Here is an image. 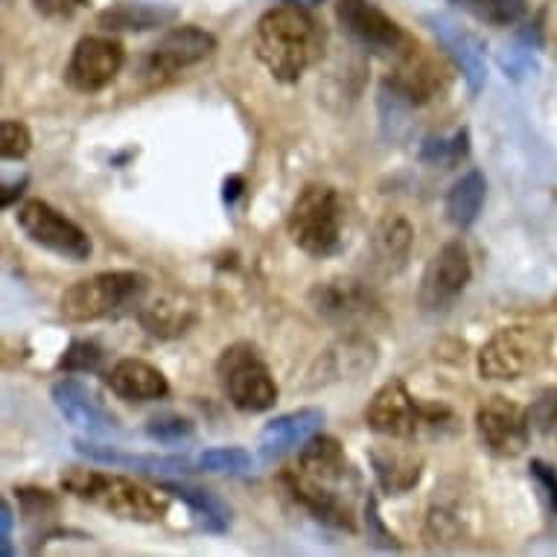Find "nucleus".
<instances>
[{"instance_id":"nucleus-29","label":"nucleus","mask_w":557,"mask_h":557,"mask_svg":"<svg viewBox=\"0 0 557 557\" xmlns=\"http://www.w3.org/2000/svg\"><path fill=\"white\" fill-rule=\"evenodd\" d=\"M458 10L473 15L475 21H484L491 27H513L525 18L529 3L525 0H453Z\"/></svg>"},{"instance_id":"nucleus-24","label":"nucleus","mask_w":557,"mask_h":557,"mask_svg":"<svg viewBox=\"0 0 557 557\" xmlns=\"http://www.w3.org/2000/svg\"><path fill=\"white\" fill-rule=\"evenodd\" d=\"M371 461H374L376 479H380V484H383L388 494L400 496L421 482L423 461L411 456V453H400V449H376V453H371Z\"/></svg>"},{"instance_id":"nucleus-20","label":"nucleus","mask_w":557,"mask_h":557,"mask_svg":"<svg viewBox=\"0 0 557 557\" xmlns=\"http://www.w3.org/2000/svg\"><path fill=\"white\" fill-rule=\"evenodd\" d=\"M106 383L120 400L128 403H149L164 400L170 394L166 376L156 366H149L144 359H120L117 366L111 368Z\"/></svg>"},{"instance_id":"nucleus-12","label":"nucleus","mask_w":557,"mask_h":557,"mask_svg":"<svg viewBox=\"0 0 557 557\" xmlns=\"http://www.w3.org/2000/svg\"><path fill=\"white\" fill-rule=\"evenodd\" d=\"M421 406L414 403L403 380H388L380 392L371 397L366 409L368 430L383 438L406 441L421 430Z\"/></svg>"},{"instance_id":"nucleus-2","label":"nucleus","mask_w":557,"mask_h":557,"mask_svg":"<svg viewBox=\"0 0 557 557\" xmlns=\"http://www.w3.org/2000/svg\"><path fill=\"white\" fill-rule=\"evenodd\" d=\"M64 494L76 496L83 503H91L102 511L114 513L120 520L132 522H158L170 511V503L156 491H149L135 479L114 473H100L91 467H67L59 479Z\"/></svg>"},{"instance_id":"nucleus-34","label":"nucleus","mask_w":557,"mask_h":557,"mask_svg":"<svg viewBox=\"0 0 557 557\" xmlns=\"http://www.w3.org/2000/svg\"><path fill=\"white\" fill-rule=\"evenodd\" d=\"M147 435L158 444H182L193 435V423L178 418V414H164V418H156L149 421Z\"/></svg>"},{"instance_id":"nucleus-33","label":"nucleus","mask_w":557,"mask_h":557,"mask_svg":"<svg viewBox=\"0 0 557 557\" xmlns=\"http://www.w3.org/2000/svg\"><path fill=\"white\" fill-rule=\"evenodd\" d=\"M100 362V345L85 342V338H76V342H71V347L64 350V357L59 359V368H62V371H76V374H88V371H97Z\"/></svg>"},{"instance_id":"nucleus-6","label":"nucleus","mask_w":557,"mask_h":557,"mask_svg":"<svg viewBox=\"0 0 557 557\" xmlns=\"http://www.w3.org/2000/svg\"><path fill=\"white\" fill-rule=\"evenodd\" d=\"M336 18L347 36L380 59L400 62L403 55H409L418 47L409 33L371 0H338Z\"/></svg>"},{"instance_id":"nucleus-16","label":"nucleus","mask_w":557,"mask_h":557,"mask_svg":"<svg viewBox=\"0 0 557 557\" xmlns=\"http://www.w3.org/2000/svg\"><path fill=\"white\" fill-rule=\"evenodd\" d=\"M426 24L432 27V33L438 36L441 47L447 50L449 59L458 64V71L470 85V94H479L484 88V79H487V64H484V47L482 41L467 33L461 24H456L447 15H430Z\"/></svg>"},{"instance_id":"nucleus-43","label":"nucleus","mask_w":557,"mask_h":557,"mask_svg":"<svg viewBox=\"0 0 557 557\" xmlns=\"http://www.w3.org/2000/svg\"><path fill=\"white\" fill-rule=\"evenodd\" d=\"M281 3H293V7H315V3H321V0H281Z\"/></svg>"},{"instance_id":"nucleus-28","label":"nucleus","mask_w":557,"mask_h":557,"mask_svg":"<svg viewBox=\"0 0 557 557\" xmlns=\"http://www.w3.org/2000/svg\"><path fill=\"white\" fill-rule=\"evenodd\" d=\"M371 246H374L376 263L397 272V269H403V263H406V257H409L411 225L403 220V216H388V220H383L376 225Z\"/></svg>"},{"instance_id":"nucleus-40","label":"nucleus","mask_w":557,"mask_h":557,"mask_svg":"<svg viewBox=\"0 0 557 557\" xmlns=\"http://www.w3.org/2000/svg\"><path fill=\"white\" fill-rule=\"evenodd\" d=\"M12 522H15V517H12V508L10 503H3L0 505V540H3V557H10L12 555Z\"/></svg>"},{"instance_id":"nucleus-41","label":"nucleus","mask_w":557,"mask_h":557,"mask_svg":"<svg viewBox=\"0 0 557 557\" xmlns=\"http://www.w3.org/2000/svg\"><path fill=\"white\" fill-rule=\"evenodd\" d=\"M243 187H246V182H243L239 175H228V178H225V184H222V199L228 201V205H234V201L239 199Z\"/></svg>"},{"instance_id":"nucleus-1","label":"nucleus","mask_w":557,"mask_h":557,"mask_svg":"<svg viewBox=\"0 0 557 557\" xmlns=\"http://www.w3.org/2000/svg\"><path fill=\"white\" fill-rule=\"evenodd\" d=\"M255 53L265 71L281 83H298L324 53L319 21L304 7H272L255 27Z\"/></svg>"},{"instance_id":"nucleus-42","label":"nucleus","mask_w":557,"mask_h":557,"mask_svg":"<svg viewBox=\"0 0 557 557\" xmlns=\"http://www.w3.org/2000/svg\"><path fill=\"white\" fill-rule=\"evenodd\" d=\"M27 187V178H21L18 184H3V199H0V205L3 208H12V199H15V193H21Z\"/></svg>"},{"instance_id":"nucleus-9","label":"nucleus","mask_w":557,"mask_h":557,"mask_svg":"<svg viewBox=\"0 0 557 557\" xmlns=\"http://www.w3.org/2000/svg\"><path fill=\"white\" fill-rule=\"evenodd\" d=\"M475 432L487 453L499 458H517L529 447V411L508 397H487L475 409Z\"/></svg>"},{"instance_id":"nucleus-32","label":"nucleus","mask_w":557,"mask_h":557,"mask_svg":"<svg viewBox=\"0 0 557 557\" xmlns=\"http://www.w3.org/2000/svg\"><path fill=\"white\" fill-rule=\"evenodd\" d=\"M33 149V135L21 120H0V156L7 161H21Z\"/></svg>"},{"instance_id":"nucleus-7","label":"nucleus","mask_w":557,"mask_h":557,"mask_svg":"<svg viewBox=\"0 0 557 557\" xmlns=\"http://www.w3.org/2000/svg\"><path fill=\"white\" fill-rule=\"evenodd\" d=\"M21 231L27 234L36 246L53 251V255L71 260V263H85L91 257V237L85 234L74 220H67L62 211L45 199L24 201L15 213Z\"/></svg>"},{"instance_id":"nucleus-17","label":"nucleus","mask_w":557,"mask_h":557,"mask_svg":"<svg viewBox=\"0 0 557 557\" xmlns=\"http://www.w3.org/2000/svg\"><path fill=\"white\" fill-rule=\"evenodd\" d=\"M284 484L289 496L295 503L304 505L307 511L315 517L324 525H333V529H345V531H357V522H354V513L347 505H342L333 487L330 484H321L310 475H304L301 470H286Z\"/></svg>"},{"instance_id":"nucleus-30","label":"nucleus","mask_w":557,"mask_h":557,"mask_svg":"<svg viewBox=\"0 0 557 557\" xmlns=\"http://www.w3.org/2000/svg\"><path fill=\"white\" fill-rule=\"evenodd\" d=\"M201 473H225V475H246L255 470V458L243 447H216L205 449L199 456Z\"/></svg>"},{"instance_id":"nucleus-5","label":"nucleus","mask_w":557,"mask_h":557,"mask_svg":"<svg viewBox=\"0 0 557 557\" xmlns=\"http://www.w3.org/2000/svg\"><path fill=\"white\" fill-rule=\"evenodd\" d=\"M216 371L234 409L257 414V411H269L277 403V383L251 345L225 347Z\"/></svg>"},{"instance_id":"nucleus-31","label":"nucleus","mask_w":557,"mask_h":557,"mask_svg":"<svg viewBox=\"0 0 557 557\" xmlns=\"http://www.w3.org/2000/svg\"><path fill=\"white\" fill-rule=\"evenodd\" d=\"M467 149H470V135H467V128H461L449 140H444V137H426L421 147V158L426 164L453 166L461 158H467Z\"/></svg>"},{"instance_id":"nucleus-18","label":"nucleus","mask_w":557,"mask_h":557,"mask_svg":"<svg viewBox=\"0 0 557 557\" xmlns=\"http://www.w3.org/2000/svg\"><path fill=\"white\" fill-rule=\"evenodd\" d=\"M55 409L62 411L67 423H74L76 430H85L88 435H114L117 423L100 403L94 400V394L76 380H59L53 385Z\"/></svg>"},{"instance_id":"nucleus-8","label":"nucleus","mask_w":557,"mask_h":557,"mask_svg":"<svg viewBox=\"0 0 557 557\" xmlns=\"http://www.w3.org/2000/svg\"><path fill=\"white\" fill-rule=\"evenodd\" d=\"M540 342L529 327H503L479 350V374L484 380H520L540 366Z\"/></svg>"},{"instance_id":"nucleus-14","label":"nucleus","mask_w":557,"mask_h":557,"mask_svg":"<svg viewBox=\"0 0 557 557\" xmlns=\"http://www.w3.org/2000/svg\"><path fill=\"white\" fill-rule=\"evenodd\" d=\"M310 304L321 319L345 324V327L371 319V312L376 310V301L366 286L359 281H345V277L315 286L310 293Z\"/></svg>"},{"instance_id":"nucleus-23","label":"nucleus","mask_w":557,"mask_h":557,"mask_svg":"<svg viewBox=\"0 0 557 557\" xmlns=\"http://www.w3.org/2000/svg\"><path fill=\"white\" fill-rule=\"evenodd\" d=\"M298 470L304 475H310L315 482L330 484V487H336L338 482H345L347 470V456L342 444L336 438H330V435H312L301 449V458H298Z\"/></svg>"},{"instance_id":"nucleus-27","label":"nucleus","mask_w":557,"mask_h":557,"mask_svg":"<svg viewBox=\"0 0 557 557\" xmlns=\"http://www.w3.org/2000/svg\"><path fill=\"white\" fill-rule=\"evenodd\" d=\"M140 324L158 338L184 336L196 324V312L184 307L178 298H158L156 304L140 310Z\"/></svg>"},{"instance_id":"nucleus-4","label":"nucleus","mask_w":557,"mask_h":557,"mask_svg":"<svg viewBox=\"0 0 557 557\" xmlns=\"http://www.w3.org/2000/svg\"><path fill=\"white\" fill-rule=\"evenodd\" d=\"M342 222H345V205L336 187L330 184H307L295 196L286 231L304 255L333 257L342 248Z\"/></svg>"},{"instance_id":"nucleus-15","label":"nucleus","mask_w":557,"mask_h":557,"mask_svg":"<svg viewBox=\"0 0 557 557\" xmlns=\"http://www.w3.org/2000/svg\"><path fill=\"white\" fill-rule=\"evenodd\" d=\"M385 85H388L400 100L414 106V102L435 100L441 91H447L449 74L444 64H438L435 59H430V55H421V50L414 47L409 55H403L400 62H397V74H394Z\"/></svg>"},{"instance_id":"nucleus-21","label":"nucleus","mask_w":557,"mask_h":557,"mask_svg":"<svg viewBox=\"0 0 557 557\" xmlns=\"http://www.w3.org/2000/svg\"><path fill=\"white\" fill-rule=\"evenodd\" d=\"M175 18H178L175 7L144 3V0H120L97 15V24L106 33H149V29L173 24Z\"/></svg>"},{"instance_id":"nucleus-19","label":"nucleus","mask_w":557,"mask_h":557,"mask_svg":"<svg viewBox=\"0 0 557 557\" xmlns=\"http://www.w3.org/2000/svg\"><path fill=\"white\" fill-rule=\"evenodd\" d=\"M321 423H324V411L321 409L286 411L281 418L265 423V430L260 432V453L269 461L286 456V453L304 447L321 430Z\"/></svg>"},{"instance_id":"nucleus-39","label":"nucleus","mask_w":557,"mask_h":557,"mask_svg":"<svg viewBox=\"0 0 557 557\" xmlns=\"http://www.w3.org/2000/svg\"><path fill=\"white\" fill-rule=\"evenodd\" d=\"M531 473H534V479L546 487L548 503H552V508H555L557 513V473L548 465H543V461H531Z\"/></svg>"},{"instance_id":"nucleus-11","label":"nucleus","mask_w":557,"mask_h":557,"mask_svg":"<svg viewBox=\"0 0 557 557\" xmlns=\"http://www.w3.org/2000/svg\"><path fill=\"white\" fill-rule=\"evenodd\" d=\"M473 277V263L470 251L461 239H453L432 257L421 281V307L430 312L447 310L458 295L465 293Z\"/></svg>"},{"instance_id":"nucleus-36","label":"nucleus","mask_w":557,"mask_h":557,"mask_svg":"<svg viewBox=\"0 0 557 557\" xmlns=\"http://www.w3.org/2000/svg\"><path fill=\"white\" fill-rule=\"evenodd\" d=\"M24 505V517L27 520H36V517H45V511H55V499L47 491H38V487H18L15 491Z\"/></svg>"},{"instance_id":"nucleus-22","label":"nucleus","mask_w":557,"mask_h":557,"mask_svg":"<svg viewBox=\"0 0 557 557\" xmlns=\"http://www.w3.org/2000/svg\"><path fill=\"white\" fill-rule=\"evenodd\" d=\"M76 453L91 461H100V465L111 467H128V470H137V473L149 475H187V473H201L196 470L199 465H193L190 458L184 456H126V453H117L114 447H100V444H88V441H76Z\"/></svg>"},{"instance_id":"nucleus-10","label":"nucleus","mask_w":557,"mask_h":557,"mask_svg":"<svg viewBox=\"0 0 557 557\" xmlns=\"http://www.w3.org/2000/svg\"><path fill=\"white\" fill-rule=\"evenodd\" d=\"M123 62H126V50H123L117 38L85 36L74 47L64 79L74 91L97 94L117 79Z\"/></svg>"},{"instance_id":"nucleus-26","label":"nucleus","mask_w":557,"mask_h":557,"mask_svg":"<svg viewBox=\"0 0 557 557\" xmlns=\"http://www.w3.org/2000/svg\"><path fill=\"white\" fill-rule=\"evenodd\" d=\"M484 196H487V182L479 170H470L458 178L447 193V220L456 228H470L479 213H482Z\"/></svg>"},{"instance_id":"nucleus-37","label":"nucleus","mask_w":557,"mask_h":557,"mask_svg":"<svg viewBox=\"0 0 557 557\" xmlns=\"http://www.w3.org/2000/svg\"><path fill=\"white\" fill-rule=\"evenodd\" d=\"M366 529H368V540H371L374 546L400 548V543L394 540V534H388L383 522H380V513H376L374 499H368V505H366Z\"/></svg>"},{"instance_id":"nucleus-3","label":"nucleus","mask_w":557,"mask_h":557,"mask_svg":"<svg viewBox=\"0 0 557 557\" xmlns=\"http://www.w3.org/2000/svg\"><path fill=\"white\" fill-rule=\"evenodd\" d=\"M149 289V277L140 272H100L76 281L59 298V312L67 321L114 319L135 310Z\"/></svg>"},{"instance_id":"nucleus-13","label":"nucleus","mask_w":557,"mask_h":557,"mask_svg":"<svg viewBox=\"0 0 557 557\" xmlns=\"http://www.w3.org/2000/svg\"><path fill=\"white\" fill-rule=\"evenodd\" d=\"M213 50H216V38L208 29L193 27V24L173 27L149 50L147 74L156 76V79L158 76H173L184 67L205 62L208 55H213Z\"/></svg>"},{"instance_id":"nucleus-35","label":"nucleus","mask_w":557,"mask_h":557,"mask_svg":"<svg viewBox=\"0 0 557 557\" xmlns=\"http://www.w3.org/2000/svg\"><path fill=\"white\" fill-rule=\"evenodd\" d=\"M529 418L534 430L557 438V388H548V392L540 394L534 406L529 409Z\"/></svg>"},{"instance_id":"nucleus-25","label":"nucleus","mask_w":557,"mask_h":557,"mask_svg":"<svg viewBox=\"0 0 557 557\" xmlns=\"http://www.w3.org/2000/svg\"><path fill=\"white\" fill-rule=\"evenodd\" d=\"M161 491L175 499H182L187 508H190L199 522L213 534H222V531H228L231 525V511L228 505L222 503L220 496H213L211 491H201V487H190V484L184 482H164L161 484Z\"/></svg>"},{"instance_id":"nucleus-38","label":"nucleus","mask_w":557,"mask_h":557,"mask_svg":"<svg viewBox=\"0 0 557 557\" xmlns=\"http://www.w3.org/2000/svg\"><path fill=\"white\" fill-rule=\"evenodd\" d=\"M33 7L45 18H71L83 7H88V0H33Z\"/></svg>"}]
</instances>
